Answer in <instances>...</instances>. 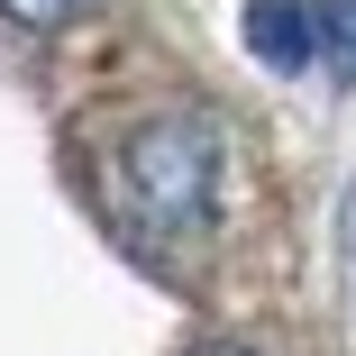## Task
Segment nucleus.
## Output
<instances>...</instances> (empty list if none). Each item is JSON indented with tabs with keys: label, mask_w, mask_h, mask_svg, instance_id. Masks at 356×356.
<instances>
[{
	"label": "nucleus",
	"mask_w": 356,
	"mask_h": 356,
	"mask_svg": "<svg viewBox=\"0 0 356 356\" xmlns=\"http://www.w3.org/2000/svg\"><path fill=\"white\" fill-rule=\"evenodd\" d=\"M338 247H347V274H356V192H347V210H338Z\"/></svg>",
	"instance_id": "5"
},
{
	"label": "nucleus",
	"mask_w": 356,
	"mask_h": 356,
	"mask_svg": "<svg viewBox=\"0 0 356 356\" xmlns=\"http://www.w3.org/2000/svg\"><path fill=\"white\" fill-rule=\"evenodd\" d=\"M320 46H329L320 10H302V0H247V55L265 64V74H302Z\"/></svg>",
	"instance_id": "2"
},
{
	"label": "nucleus",
	"mask_w": 356,
	"mask_h": 356,
	"mask_svg": "<svg viewBox=\"0 0 356 356\" xmlns=\"http://www.w3.org/2000/svg\"><path fill=\"white\" fill-rule=\"evenodd\" d=\"M110 183H119V210L147 238H183L210 220L220 201V128L201 110H165V119H137L110 156Z\"/></svg>",
	"instance_id": "1"
},
{
	"label": "nucleus",
	"mask_w": 356,
	"mask_h": 356,
	"mask_svg": "<svg viewBox=\"0 0 356 356\" xmlns=\"http://www.w3.org/2000/svg\"><path fill=\"white\" fill-rule=\"evenodd\" d=\"M192 356H247V347H229V338H210V347H192Z\"/></svg>",
	"instance_id": "6"
},
{
	"label": "nucleus",
	"mask_w": 356,
	"mask_h": 356,
	"mask_svg": "<svg viewBox=\"0 0 356 356\" xmlns=\"http://www.w3.org/2000/svg\"><path fill=\"white\" fill-rule=\"evenodd\" d=\"M74 10H92V0H0V19H19V28H64Z\"/></svg>",
	"instance_id": "4"
},
{
	"label": "nucleus",
	"mask_w": 356,
	"mask_h": 356,
	"mask_svg": "<svg viewBox=\"0 0 356 356\" xmlns=\"http://www.w3.org/2000/svg\"><path fill=\"white\" fill-rule=\"evenodd\" d=\"M320 37H329V64L356 83V0H320Z\"/></svg>",
	"instance_id": "3"
}]
</instances>
